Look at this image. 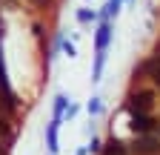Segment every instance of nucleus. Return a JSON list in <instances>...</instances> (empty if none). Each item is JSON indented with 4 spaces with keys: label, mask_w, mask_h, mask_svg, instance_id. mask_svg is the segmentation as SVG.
I'll use <instances>...</instances> for the list:
<instances>
[{
    "label": "nucleus",
    "mask_w": 160,
    "mask_h": 155,
    "mask_svg": "<svg viewBox=\"0 0 160 155\" xmlns=\"http://www.w3.org/2000/svg\"><path fill=\"white\" fill-rule=\"evenodd\" d=\"M63 52H66L69 57H74V46H72V43H63Z\"/></svg>",
    "instance_id": "obj_11"
},
{
    "label": "nucleus",
    "mask_w": 160,
    "mask_h": 155,
    "mask_svg": "<svg viewBox=\"0 0 160 155\" xmlns=\"http://www.w3.org/2000/svg\"><path fill=\"white\" fill-rule=\"evenodd\" d=\"M152 104H154V95H152V92H132V98H129L132 115H134V112H149Z\"/></svg>",
    "instance_id": "obj_2"
},
{
    "label": "nucleus",
    "mask_w": 160,
    "mask_h": 155,
    "mask_svg": "<svg viewBox=\"0 0 160 155\" xmlns=\"http://www.w3.org/2000/svg\"><path fill=\"white\" fill-rule=\"evenodd\" d=\"M103 155H129V149H126V144H123V141L112 138V141L103 147Z\"/></svg>",
    "instance_id": "obj_5"
},
{
    "label": "nucleus",
    "mask_w": 160,
    "mask_h": 155,
    "mask_svg": "<svg viewBox=\"0 0 160 155\" xmlns=\"http://www.w3.org/2000/svg\"><path fill=\"white\" fill-rule=\"evenodd\" d=\"M109 37H112V26H109V20H103V23H100V29H97V52H106Z\"/></svg>",
    "instance_id": "obj_4"
},
{
    "label": "nucleus",
    "mask_w": 160,
    "mask_h": 155,
    "mask_svg": "<svg viewBox=\"0 0 160 155\" xmlns=\"http://www.w3.org/2000/svg\"><path fill=\"white\" fill-rule=\"evenodd\" d=\"M89 112H92V115H97V112H100V101H97V98H92V104H89Z\"/></svg>",
    "instance_id": "obj_10"
},
{
    "label": "nucleus",
    "mask_w": 160,
    "mask_h": 155,
    "mask_svg": "<svg viewBox=\"0 0 160 155\" xmlns=\"http://www.w3.org/2000/svg\"><path fill=\"white\" fill-rule=\"evenodd\" d=\"M34 3H49V0H34Z\"/></svg>",
    "instance_id": "obj_12"
},
{
    "label": "nucleus",
    "mask_w": 160,
    "mask_h": 155,
    "mask_svg": "<svg viewBox=\"0 0 160 155\" xmlns=\"http://www.w3.org/2000/svg\"><path fill=\"white\" fill-rule=\"evenodd\" d=\"M132 129H134V135H146V132L154 129V118L149 112H134L132 115Z\"/></svg>",
    "instance_id": "obj_3"
},
{
    "label": "nucleus",
    "mask_w": 160,
    "mask_h": 155,
    "mask_svg": "<svg viewBox=\"0 0 160 155\" xmlns=\"http://www.w3.org/2000/svg\"><path fill=\"white\" fill-rule=\"evenodd\" d=\"M132 152L134 155H160V141L154 138V135H149V132L146 135H137Z\"/></svg>",
    "instance_id": "obj_1"
},
{
    "label": "nucleus",
    "mask_w": 160,
    "mask_h": 155,
    "mask_svg": "<svg viewBox=\"0 0 160 155\" xmlns=\"http://www.w3.org/2000/svg\"><path fill=\"white\" fill-rule=\"evenodd\" d=\"M57 124H60V121L54 118V121L49 124V132H46V138H49V149H52V152H57Z\"/></svg>",
    "instance_id": "obj_6"
},
{
    "label": "nucleus",
    "mask_w": 160,
    "mask_h": 155,
    "mask_svg": "<svg viewBox=\"0 0 160 155\" xmlns=\"http://www.w3.org/2000/svg\"><path fill=\"white\" fill-rule=\"evenodd\" d=\"M63 109H66V98H63V95H57V98H54V118L60 121V115H63Z\"/></svg>",
    "instance_id": "obj_7"
},
{
    "label": "nucleus",
    "mask_w": 160,
    "mask_h": 155,
    "mask_svg": "<svg viewBox=\"0 0 160 155\" xmlns=\"http://www.w3.org/2000/svg\"><path fill=\"white\" fill-rule=\"evenodd\" d=\"M77 17H80V23H89V20H94V12H80Z\"/></svg>",
    "instance_id": "obj_9"
},
{
    "label": "nucleus",
    "mask_w": 160,
    "mask_h": 155,
    "mask_svg": "<svg viewBox=\"0 0 160 155\" xmlns=\"http://www.w3.org/2000/svg\"><path fill=\"white\" fill-rule=\"evenodd\" d=\"M0 138H3V141H9V138H12V129H9V124H6L3 118H0Z\"/></svg>",
    "instance_id": "obj_8"
}]
</instances>
